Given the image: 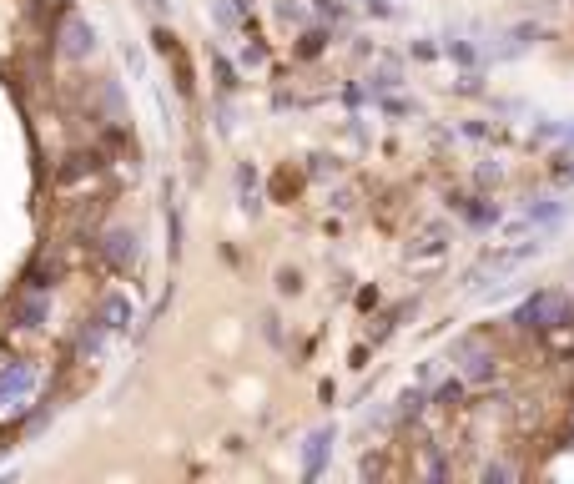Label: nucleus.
<instances>
[{
	"label": "nucleus",
	"instance_id": "f257e3e1",
	"mask_svg": "<svg viewBox=\"0 0 574 484\" xmlns=\"http://www.w3.org/2000/svg\"><path fill=\"white\" fill-rule=\"evenodd\" d=\"M36 384H41V369L26 358L16 363H0V419L6 414H21L31 399H36Z\"/></svg>",
	"mask_w": 574,
	"mask_h": 484
},
{
	"label": "nucleus",
	"instance_id": "f03ea898",
	"mask_svg": "<svg viewBox=\"0 0 574 484\" xmlns=\"http://www.w3.org/2000/svg\"><path fill=\"white\" fill-rule=\"evenodd\" d=\"M569 298L564 293H534L519 313H514V323H524V328H559V323H569Z\"/></svg>",
	"mask_w": 574,
	"mask_h": 484
},
{
	"label": "nucleus",
	"instance_id": "7ed1b4c3",
	"mask_svg": "<svg viewBox=\"0 0 574 484\" xmlns=\"http://www.w3.org/2000/svg\"><path fill=\"white\" fill-rule=\"evenodd\" d=\"M101 258H106L116 273H131L136 258H141V237H136L131 227H111V232L101 237Z\"/></svg>",
	"mask_w": 574,
	"mask_h": 484
},
{
	"label": "nucleus",
	"instance_id": "20e7f679",
	"mask_svg": "<svg viewBox=\"0 0 574 484\" xmlns=\"http://www.w3.org/2000/svg\"><path fill=\"white\" fill-rule=\"evenodd\" d=\"M96 51V26L86 16H66L61 21V56L66 61H86Z\"/></svg>",
	"mask_w": 574,
	"mask_h": 484
},
{
	"label": "nucleus",
	"instance_id": "39448f33",
	"mask_svg": "<svg viewBox=\"0 0 574 484\" xmlns=\"http://www.w3.org/2000/svg\"><path fill=\"white\" fill-rule=\"evenodd\" d=\"M96 323H106V333H126V328L136 323V303H131L121 288H111V293H101V303H96Z\"/></svg>",
	"mask_w": 574,
	"mask_h": 484
},
{
	"label": "nucleus",
	"instance_id": "423d86ee",
	"mask_svg": "<svg viewBox=\"0 0 574 484\" xmlns=\"http://www.w3.org/2000/svg\"><path fill=\"white\" fill-rule=\"evenodd\" d=\"M454 358H464V384H489V379H494V369H499L494 348H484V343H459V348H454Z\"/></svg>",
	"mask_w": 574,
	"mask_h": 484
},
{
	"label": "nucleus",
	"instance_id": "0eeeda50",
	"mask_svg": "<svg viewBox=\"0 0 574 484\" xmlns=\"http://www.w3.org/2000/svg\"><path fill=\"white\" fill-rule=\"evenodd\" d=\"M16 318H21L26 328H41V323L51 318V298H46V293H26V298L16 303Z\"/></svg>",
	"mask_w": 574,
	"mask_h": 484
},
{
	"label": "nucleus",
	"instance_id": "6e6552de",
	"mask_svg": "<svg viewBox=\"0 0 574 484\" xmlns=\"http://www.w3.org/2000/svg\"><path fill=\"white\" fill-rule=\"evenodd\" d=\"M328 444H333V429H318V434L308 439V449H303V459H308V474H318V464H323Z\"/></svg>",
	"mask_w": 574,
	"mask_h": 484
},
{
	"label": "nucleus",
	"instance_id": "1a4fd4ad",
	"mask_svg": "<svg viewBox=\"0 0 574 484\" xmlns=\"http://www.w3.org/2000/svg\"><path fill=\"white\" fill-rule=\"evenodd\" d=\"M398 81H403V66H398V61H378V71L368 76V86H378V91H393Z\"/></svg>",
	"mask_w": 574,
	"mask_h": 484
},
{
	"label": "nucleus",
	"instance_id": "9d476101",
	"mask_svg": "<svg viewBox=\"0 0 574 484\" xmlns=\"http://www.w3.org/2000/svg\"><path fill=\"white\" fill-rule=\"evenodd\" d=\"M237 192H242V207H247V212H257V172H252L247 162L237 167Z\"/></svg>",
	"mask_w": 574,
	"mask_h": 484
},
{
	"label": "nucleus",
	"instance_id": "9b49d317",
	"mask_svg": "<svg viewBox=\"0 0 574 484\" xmlns=\"http://www.w3.org/2000/svg\"><path fill=\"white\" fill-rule=\"evenodd\" d=\"M81 353H91V358H96V353H106V323H96V318H91V323L81 328Z\"/></svg>",
	"mask_w": 574,
	"mask_h": 484
},
{
	"label": "nucleus",
	"instance_id": "f8f14e48",
	"mask_svg": "<svg viewBox=\"0 0 574 484\" xmlns=\"http://www.w3.org/2000/svg\"><path fill=\"white\" fill-rule=\"evenodd\" d=\"M559 217H564V202H554V197H544V202L529 207V222H559Z\"/></svg>",
	"mask_w": 574,
	"mask_h": 484
},
{
	"label": "nucleus",
	"instance_id": "ddd939ff",
	"mask_svg": "<svg viewBox=\"0 0 574 484\" xmlns=\"http://www.w3.org/2000/svg\"><path fill=\"white\" fill-rule=\"evenodd\" d=\"M484 479H514V464H484Z\"/></svg>",
	"mask_w": 574,
	"mask_h": 484
},
{
	"label": "nucleus",
	"instance_id": "4468645a",
	"mask_svg": "<svg viewBox=\"0 0 574 484\" xmlns=\"http://www.w3.org/2000/svg\"><path fill=\"white\" fill-rule=\"evenodd\" d=\"M277 16H282V21H308V11H303V6H287V0L277 6Z\"/></svg>",
	"mask_w": 574,
	"mask_h": 484
},
{
	"label": "nucleus",
	"instance_id": "2eb2a0df",
	"mask_svg": "<svg viewBox=\"0 0 574 484\" xmlns=\"http://www.w3.org/2000/svg\"><path fill=\"white\" fill-rule=\"evenodd\" d=\"M167 6H172V0H152V11H157V16H167Z\"/></svg>",
	"mask_w": 574,
	"mask_h": 484
},
{
	"label": "nucleus",
	"instance_id": "dca6fc26",
	"mask_svg": "<svg viewBox=\"0 0 574 484\" xmlns=\"http://www.w3.org/2000/svg\"><path fill=\"white\" fill-rule=\"evenodd\" d=\"M559 137H564V142H574V127H559Z\"/></svg>",
	"mask_w": 574,
	"mask_h": 484
}]
</instances>
